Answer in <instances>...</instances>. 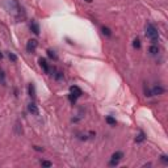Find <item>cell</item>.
<instances>
[{
  "label": "cell",
  "instance_id": "cell-17",
  "mask_svg": "<svg viewBox=\"0 0 168 168\" xmlns=\"http://www.w3.org/2000/svg\"><path fill=\"white\" fill-rule=\"evenodd\" d=\"M47 55H49L50 58H53V59H57V55H55V53L51 51V50H47Z\"/></svg>",
  "mask_w": 168,
  "mask_h": 168
},
{
  "label": "cell",
  "instance_id": "cell-23",
  "mask_svg": "<svg viewBox=\"0 0 168 168\" xmlns=\"http://www.w3.org/2000/svg\"><path fill=\"white\" fill-rule=\"evenodd\" d=\"M1 58H3V54H1V53H0V59H1Z\"/></svg>",
  "mask_w": 168,
  "mask_h": 168
},
{
  "label": "cell",
  "instance_id": "cell-4",
  "mask_svg": "<svg viewBox=\"0 0 168 168\" xmlns=\"http://www.w3.org/2000/svg\"><path fill=\"white\" fill-rule=\"evenodd\" d=\"M122 158H124V154H122L121 151L114 152V154L112 155V159H110V162H109V165H112V167L117 165V164H118V162L122 159Z\"/></svg>",
  "mask_w": 168,
  "mask_h": 168
},
{
  "label": "cell",
  "instance_id": "cell-18",
  "mask_svg": "<svg viewBox=\"0 0 168 168\" xmlns=\"http://www.w3.org/2000/svg\"><path fill=\"white\" fill-rule=\"evenodd\" d=\"M41 165H44V167H51V162H47V160H42L41 162Z\"/></svg>",
  "mask_w": 168,
  "mask_h": 168
},
{
  "label": "cell",
  "instance_id": "cell-1",
  "mask_svg": "<svg viewBox=\"0 0 168 168\" xmlns=\"http://www.w3.org/2000/svg\"><path fill=\"white\" fill-rule=\"evenodd\" d=\"M4 7H6L7 12H8L11 16H13L15 19L20 20V19H24L25 17L24 9H22V7L20 6V3L17 0H7Z\"/></svg>",
  "mask_w": 168,
  "mask_h": 168
},
{
  "label": "cell",
  "instance_id": "cell-14",
  "mask_svg": "<svg viewBox=\"0 0 168 168\" xmlns=\"http://www.w3.org/2000/svg\"><path fill=\"white\" fill-rule=\"evenodd\" d=\"M101 32L105 34V36H108V37L112 36V32H110L109 28H106V26H102V28H101Z\"/></svg>",
  "mask_w": 168,
  "mask_h": 168
},
{
  "label": "cell",
  "instance_id": "cell-12",
  "mask_svg": "<svg viewBox=\"0 0 168 168\" xmlns=\"http://www.w3.org/2000/svg\"><path fill=\"white\" fill-rule=\"evenodd\" d=\"M158 53H159V47H158V45H151V46H150V54L156 55Z\"/></svg>",
  "mask_w": 168,
  "mask_h": 168
},
{
  "label": "cell",
  "instance_id": "cell-21",
  "mask_svg": "<svg viewBox=\"0 0 168 168\" xmlns=\"http://www.w3.org/2000/svg\"><path fill=\"white\" fill-rule=\"evenodd\" d=\"M55 77H57V79H61L62 74H61V72H57V74H55Z\"/></svg>",
  "mask_w": 168,
  "mask_h": 168
},
{
  "label": "cell",
  "instance_id": "cell-9",
  "mask_svg": "<svg viewBox=\"0 0 168 168\" xmlns=\"http://www.w3.org/2000/svg\"><path fill=\"white\" fill-rule=\"evenodd\" d=\"M30 30L33 32L36 36H38V34H39V25L37 24L36 21H32L30 22Z\"/></svg>",
  "mask_w": 168,
  "mask_h": 168
},
{
  "label": "cell",
  "instance_id": "cell-3",
  "mask_svg": "<svg viewBox=\"0 0 168 168\" xmlns=\"http://www.w3.org/2000/svg\"><path fill=\"white\" fill-rule=\"evenodd\" d=\"M83 95V91L79 88L77 86H72L70 87V95H68V99L70 101H71V104H75L76 102V100L79 99L80 96Z\"/></svg>",
  "mask_w": 168,
  "mask_h": 168
},
{
  "label": "cell",
  "instance_id": "cell-16",
  "mask_svg": "<svg viewBox=\"0 0 168 168\" xmlns=\"http://www.w3.org/2000/svg\"><path fill=\"white\" fill-rule=\"evenodd\" d=\"M106 122H108L109 125H116V120H114L113 117H110V116L106 117Z\"/></svg>",
  "mask_w": 168,
  "mask_h": 168
},
{
  "label": "cell",
  "instance_id": "cell-19",
  "mask_svg": "<svg viewBox=\"0 0 168 168\" xmlns=\"http://www.w3.org/2000/svg\"><path fill=\"white\" fill-rule=\"evenodd\" d=\"M8 57H9V59H11L12 62H16V61H17V57L13 54V53H9V54H8Z\"/></svg>",
  "mask_w": 168,
  "mask_h": 168
},
{
  "label": "cell",
  "instance_id": "cell-10",
  "mask_svg": "<svg viewBox=\"0 0 168 168\" xmlns=\"http://www.w3.org/2000/svg\"><path fill=\"white\" fill-rule=\"evenodd\" d=\"M144 139H146V135H144L143 131H139L138 135L135 137V142H137V143H141V142H143Z\"/></svg>",
  "mask_w": 168,
  "mask_h": 168
},
{
  "label": "cell",
  "instance_id": "cell-20",
  "mask_svg": "<svg viewBox=\"0 0 168 168\" xmlns=\"http://www.w3.org/2000/svg\"><path fill=\"white\" fill-rule=\"evenodd\" d=\"M160 159H162V162L168 163V158H167V155H162V156H160Z\"/></svg>",
  "mask_w": 168,
  "mask_h": 168
},
{
  "label": "cell",
  "instance_id": "cell-7",
  "mask_svg": "<svg viewBox=\"0 0 168 168\" xmlns=\"http://www.w3.org/2000/svg\"><path fill=\"white\" fill-rule=\"evenodd\" d=\"M39 66L42 67V70H44L46 74H50V66H49V63L46 62V59H44V58H39Z\"/></svg>",
  "mask_w": 168,
  "mask_h": 168
},
{
  "label": "cell",
  "instance_id": "cell-6",
  "mask_svg": "<svg viewBox=\"0 0 168 168\" xmlns=\"http://www.w3.org/2000/svg\"><path fill=\"white\" fill-rule=\"evenodd\" d=\"M163 92H164V88H162V87H154L150 92H147L146 96H158V95H162Z\"/></svg>",
  "mask_w": 168,
  "mask_h": 168
},
{
  "label": "cell",
  "instance_id": "cell-24",
  "mask_svg": "<svg viewBox=\"0 0 168 168\" xmlns=\"http://www.w3.org/2000/svg\"><path fill=\"white\" fill-rule=\"evenodd\" d=\"M87 1H88V3H89V1H92V0H87Z\"/></svg>",
  "mask_w": 168,
  "mask_h": 168
},
{
  "label": "cell",
  "instance_id": "cell-22",
  "mask_svg": "<svg viewBox=\"0 0 168 168\" xmlns=\"http://www.w3.org/2000/svg\"><path fill=\"white\" fill-rule=\"evenodd\" d=\"M34 150H36V151H42L44 149H41V147H38V146H34Z\"/></svg>",
  "mask_w": 168,
  "mask_h": 168
},
{
  "label": "cell",
  "instance_id": "cell-15",
  "mask_svg": "<svg viewBox=\"0 0 168 168\" xmlns=\"http://www.w3.org/2000/svg\"><path fill=\"white\" fill-rule=\"evenodd\" d=\"M133 46L135 47V49H141V41H139V38H135L134 42H133Z\"/></svg>",
  "mask_w": 168,
  "mask_h": 168
},
{
  "label": "cell",
  "instance_id": "cell-13",
  "mask_svg": "<svg viewBox=\"0 0 168 168\" xmlns=\"http://www.w3.org/2000/svg\"><path fill=\"white\" fill-rule=\"evenodd\" d=\"M0 84H6V74H4L3 70H0Z\"/></svg>",
  "mask_w": 168,
  "mask_h": 168
},
{
  "label": "cell",
  "instance_id": "cell-5",
  "mask_svg": "<svg viewBox=\"0 0 168 168\" xmlns=\"http://www.w3.org/2000/svg\"><path fill=\"white\" fill-rule=\"evenodd\" d=\"M37 46H38V42H37V39H29L26 44V51L28 53H34L37 49Z\"/></svg>",
  "mask_w": 168,
  "mask_h": 168
},
{
  "label": "cell",
  "instance_id": "cell-2",
  "mask_svg": "<svg viewBox=\"0 0 168 168\" xmlns=\"http://www.w3.org/2000/svg\"><path fill=\"white\" fill-rule=\"evenodd\" d=\"M144 30H146V37L149 38V41L151 42L152 45H156L158 41H159V32H158L156 28H155L151 22H147Z\"/></svg>",
  "mask_w": 168,
  "mask_h": 168
},
{
  "label": "cell",
  "instance_id": "cell-8",
  "mask_svg": "<svg viewBox=\"0 0 168 168\" xmlns=\"http://www.w3.org/2000/svg\"><path fill=\"white\" fill-rule=\"evenodd\" d=\"M28 110H29L33 116H38L39 114V110H38V108H37V105L34 104V102H30V104L28 105Z\"/></svg>",
  "mask_w": 168,
  "mask_h": 168
},
{
  "label": "cell",
  "instance_id": "cell-11",
  "mask_svg": "<svg viewBox=\"0 0 168 168\" xmlns=\"http://www.w3.org/2000/svg\"><path fill=\"white\" fill-rule=\"evenodd\" d=\"M28 92H29V96H30L32 99L36 97V88H34V84H29V87H28Z\"/></svg>",
  "mask_w": 168,
  "mask_h": 168
}]
</instances>
